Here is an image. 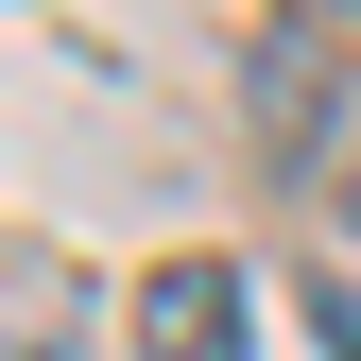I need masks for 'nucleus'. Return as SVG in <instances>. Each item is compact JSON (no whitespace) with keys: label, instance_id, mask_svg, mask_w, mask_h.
I'll use <instances>...</instances> for the list:
<instances>
[{"label":"nucleus","instance_id":"obj_1","mask_svg":"<svg viewBox=\"0 0 361 361\" xmlns=\"http://www.w3.org/2000/svg\"><path fill=\"white\" fill-rule=\"evenodd\" d=\"M258 344V293H241V258H155L138 276V361H241Z\"/></svg>","mask_w":361,"mask_h":361},{"label":"nucleus","instance_id":"obj_2","mask_svg":"<svg viewBox=\"0 0 361 361\" xmlns=\"http://www.w3.org/2000/svg\"><path fill=\"white\" fill-rule=\"evenodd\" d=\"M69 310H86L69 258H35V241L0 258V361H69Z\"/></svg>","mask_w":361,"mask_h":361},{"label":"nucleus","instance_id":"obj_3","mask_svg":"<svg viewBox=\"0 0 361 361\" xmlns=\"http://www.w3.org/2000/svg\"><path fill=\"white\" fill-rule=\"evenodd\" d=\"M293 18H344V35H361V0H293Z\"/></svg>","mask_w":361,"mask_h":361}]
</instances>
